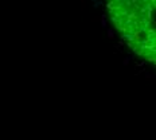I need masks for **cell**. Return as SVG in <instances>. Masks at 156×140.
Returning <instances> with one entry per match:
<instances>
[{
	"label": "cell",
	"mask_w": 156,
	"mask_h": 140,
	"mask_svg": "<svg viewBox=\"0 0 156 140\" xmlns=\"http://www.w3.org/2000/svg\"><path fill=\"white\" fill-rule=\"evenodd\" d=\"M108 32H109V37H110V38H113V31H112V30H109Z\"/></svg>",
	"instance_id": "1"
}]
</instances>
